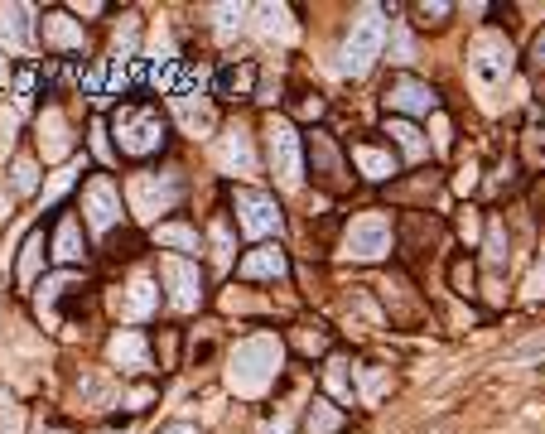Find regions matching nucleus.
Returning a JSON list of instances; mask_svg holds the SVG:
<instances>
[{
    "instance_id": "obj_26",
    "label": "nucleus",
    "mask_w": 545,
    "mask_h": 434,
    "mask_svg": "<svg viewBox=\"0 0 545 434\" xmlns=\"http://www.w3.org/2000/svg\"><path fill=\"white\" fill-rule=\"evenodd\" d=\"M155 242L174 246V251H198V232L184 222H164V227H155Z\"/></svg>"
},
{
    "instance_id": "obj_35",
    "label": "nucleus",
    "mask_w": 545,
    "mask_h": 434,
    "mask_svg": "<svg viewBox=\"0 0 545 434\" xmlns=\"http://www.w3.org/2000/svg\"><path fill=\"white\" fill-rule=\"evenodd\" d=\"M213 246H218V266H232V237H227V222H218V232H213Z\"/></svg>"
},
{
    "instance_id": "obj_29",
    "label": "nucleus",
    "mask_w": 545,
    "mask_h": 434,
    "mask_svg": "<svg viewBox=\"0 0 545 434\" xmlns=\"http://www.w3.org/2000/svg\"><path fill=\"white\" fill-rule=\"evenodd\" d=\"M488 266H492V275L507 271V232H502V222L488 227Z\"/></svg>"
},
{
    "instance_id": "obj_16",
    "label": "nucleus",
    "mask_w": 545,
    "mask_h": 434,
    "mask_svg": "<svg viewBox=\"0 0 545 434\" xmlns=\"http://www.w3.org/2000/svg\"><path fill=\"white\" fill-rule=\"evenodd\" d=\"M309 160H314V174H319L324 189H343V164H338V150L328 145L324 131L309 136Z\"/></svg>"
},
{
    "instance_id": "obj_36",
    "label": "nucleus",
    "mask_w": 545,
    "mask_h": 434,
    "mask_svg": "<svg viewBox=\"0 0 545 434\" xmlns=\"http://www.w3.org/2000/svg\"><path fill=\"white\" fill-rule=\"evenodd\" d=\"M15 193H34V164L29 160L15 164Z\"/></svg>"
},
{
    "instance_id": "obj_42",
    "label": "nucleus",
    "mask_w": 545,
    "mask_h": 434,
    "mask_svg": "<svg viewBox=\"0 0 545 434\" xmlns=\"http://www.w3.org/2000/svg\"><path fill=\"white\" fill-rule=\"evenodd\" d=\"M415 15H425L420 25H439V15H449V5H420Z\"/></svg>"
},
{
    "instance_id": "obj_9",
    "label": "nucleus",
    "mask_w": 545,
    "mask_h": 434,
    "mask_svg": "<svg viewBox=\"0 0 545 434\" xmlns=\"http://www.w3.org/2000/svg\"><path fill=\"white\" fill-rule=\"evenodd\" d=\"M82 222L92 232H111L121 222V189L111 174H92V184L82 189Z\"/></svg>"
},
{
    "instance_id": "obj_14",
    "label": "nucleus",
    "mask_w": 545,
    "mask_h": 434,
    "mask_svg": "<svg viewBox=\"0 0 545 434\" xmlns=\"http://www.w3.org/2000/svg\"><path fill=\"white\" fill-rule=\"evenodd\" d=\"M116 309H121V319H131V324L150 319V314L160 309V285H155V280H131L126 295L116 299Z\"/></svg>"
},
{
    "instance_id": "obj_15",
    "label": "nucleus",
    "mask_w": 545,
    "mask_h": 434,
    "mask_svg": "<svg viewBox=\"0 0 545 434\" xmlns=\"http://www.w3.org/2000/svg\"><path fill=\"white\" fill-rule=\"evenodd\" d=\"M39 150H44V160H63L68 150H73V136H68V121H63V111H44L39 116Z\"/></svg>"
},
{
    "instance_id": "obj_2",
    "label": "nucleus",
    "mask_w": 545,
    "mask_h": 434,
    "mask_svg": "<svg viewBox=\"0 0 545 434\" xmlns=\"http://www.w3.org/2000/svg\"><path fill=\"white\" fill-rule=\"evenodd\" d=\"M111 136H116V150L126 155V160H150V155H160L164 150V116L155 107H145V102H131V107H121L111 116Z\"/></svg>"
},
{
    "instance_id": "obj_27",
    "label": "nucleus",
    "mask_w": 545,
    "mask_h": 434,
    "mask_svg": "<svg viewBox=\"0 0 545 434\" xmlns=\"http://www.w3.org/2000/svg\"><path fill=\"white\" fill-rule=\"evenodd\" d=\"M386 136H396V145L406 150L410 160H420V155H425V140H420V131H415L410 121H401V116H396V121H386Z\"/></svg>"
},
{
    "instance_id": "obj_43",
    "label": "nucleus",
    "mask_w": 545,
    "mask_h": 434,
    "mask_svg": "<svg viewBox=\"0 0 545 434\" xmlns=\"http://www.w3.org/2000/svg\"><path fill=\"white\" fill-rule=\"evenodd\" d=\"M459 232H464L468 242H473V237H478V217H473V208H468V213H464V222H459Z\"/></svg>"
},
{
    "instance_id": "obj_28",
    "label": "nucleus",
    "mask_w": 545,
    "mask_h": 434,
    "mask_svg": "<svg viewBox=\"0 0 545 434\" xmlns=\"http://www.w3.org/2000/svg\"><path fill=\"white\" fill-rule=\"evenodd\" d=\"M39 266H44V237L34 232V237L25 242V261H20V285H34Z\"/></svg>"
},
{
    "instance_id": "obj_41",
    "label": "nucleus",
    "mask_w": 545,
    "mask_h": 434,
    "mask_svg": "<svg viewBox=\"0 0 545 434\" xmlns=\"http://www.w3.org/2000/svg\"><path fill=\"white\" fill-rule=\"evenodd\" d=\"M473 184H478V164L468 160L464 169H459V193H468V189H473Z\"/></svg>"
},
{
    "instance_id": "obj_23",
    "label": "nucleus",
    "mask_w": 545,
    "mask_h": 434,
    "mask_svg": "<svg viewBox=\"0 0 545 434\" xmlns=\"http://www.w3.org/2000/svg\"><path fill=\"white\" fill-rule=\"evenodd\" d=\"M39 34H44V44H49V49H82V29L73 25L68 15H44Z\"/></svg>"
},
{
    "instance_id": "obj_6",
    "label": "nucleus",
    "mask_w": 545,
    "mask_h": 434,
    "mask_svg": "<svg viewBox=\"0 0 545 434\" xmlns=\"http://www.w3.org/2000/svg\"><path fill=\"white\" fill-rule=\"evenodd\" d=\"M396 242V227H391V217L382 208H372V213H357L348 222V232H343V256L348 261H382L386 251Z\"/></svg>"
},
{
    "instance_id": "obj_39",
    "label": "nucleus",
    "mask_w": 545,
    "mask_h": 434,
    "mask_svg": "<svg viewBox=\"0 0 545 434\" xmlns=\"http://www.w3.org/2000/svg\"><path fill=\"white\" fill-rule=\"evenodd\" d=\"M261 434H290V410H275L271 420H266V430Z\"/></svg>"
},
{
    "instance_id": "obj_32",
    "label": "nucleus",
    "mask_w": 545,
    "mask_h": 434,
    "mask_svg": "<svg viewBox=\"0 0 545 434\" xmlns=\"http://www.w3.org/2000/svg\"><path fill=\"white\" fill-rule=\"evenodd\" d=\"M357 377H362V406H372V401L386 391V381H391L386 372H377V367H362Z\"/></svg>"
},
{
    "instance_id": "obj_17",
    "label": "nucleus",
    "mask_w": 545,
    "mask_h": 434,
    "mask_svg": "<svg viewBox=\"0 0 545 434\" xmlns=\"http://www.w3.org/2000/svg\"><path fill=\"white\" fill-rule=\"evenodd\" d=\"M285 271H290V266H285V251H280V246H256L242 266H237L242 280H280Z\"/></svg>"
},
{
    "instance_id": "obj_20",
    "label": "nucleus",
    "mask_w": 545,
    "mask_h": 434,
    "mask_svg": "<svg viewBox=\"0 0 545 434\" xmlns=\"http://www.w3.org/2000/svg\"><path fill=\"white\" fill-rule=\"evenodd\" d=\"M111 362L126 367V372H145V367H150L145 338H140V333H116V338H111Z\"/></svg>"
},
{
    "instance_id": "obj_13",
    "label": "nucleus",
    "mask_w": 545,
    "mask_h": 434,
    "mask_svg": "<svg viewBox=\"0 0 545 434\" xmlns=\"http://www.w3.org/2000/svg\"><path fill=\"white\" fill-rule=\"evenodd\" d=\"M174 116H179V126L189 136H213V126H218L213 107L203 97H193V92H174Z\"/></svg>"
},
{
    "instance_id": "obj_19",
    "label": "nucleus",
    "mask_w": 545,
    "mask_h": 434,
    "mask_svg": "<svg viewBox=\"0 0 545 434\" xmlns=\"http://www.w3.org/2000/svg\"><path fill=\"white\" fill-rule=\"evenodd\" d=\"M218 92L222 97H232V102H246L251 92H256V63H227L218 73Z\"/></svg>"
},
{
    "instance_id": "obj_45",
    "label": "nucleus",
    "mask_w": 545,
    "mask_h": 434,
    "mask_svg": "<svg viewBox=\"0 0 545 434\" xmlns=\"http://www.w3.org/2000/svg\"><path fill=\"white\" fill-rule=\"evenodd\" d=\"M34 434H63V430H58L54 420H39V425H34Z\"/></svg>"
},
{
    "instance_id": "obj_11",
    "label": "nucleus",
    "mask_w": 545,
    "mask_h": 434,
    "mask_svg": "<svg viewBox=\"0 0 545 434\" xmlns=\"http://www.w3.org/2000/svg\"><path fill=\"white\" fill-rule=\"evenodd\" d=\"M160 275H164V285H169V299H174L179 309H198V304H203V275H198L193 261H184V256H164Z\"/></svg>"
},
{
    "instance_id": "obj_22",
    "label": "nucleus",
    "mask_w": 545,
    "mask_h": 434,
    "mask_svg": "<svg viewBox=\"0 0 545 434\" xmlns=\"http://www.w3.org/2000/svg\"><path fill=\"white\" fill-rule=\"evenodd\" d=\"M82 222L78 217H63L58 222V232H54V256L63 261V266H73V261H82Z\"/></svg>"
},
{
    "instance_id": "obj_5",
    "label": "nucleus",
    "mask_w": 545,
    "mask_h": 434,
    "mask_svg": "<svg viewBox=\"0 0 545 434\" xmlns=\"http://www.w3.org/2000/svg\"><path fill=\"white\" fill-rule=\"evenodd\" d=\"M512 68H517V54H512V44L502 34H478L473 39V49H468V78H473L478 92H497L502 82L512 78Z\"/></svg>"
},
{
    "instance_id": "obj_3",
    "label": "nucleus",
    "mask_w": 545,
    "mask_h": 434,
    "mask_svg": "<svg viewBox=\"0 0 545 434\" xmlns=\"http://www.w3.org/2000/svg\"><path fill=\"white\" fill-rule=\"evenodd\" d=\"M382 44H386V15L377 5H367L353 20L348 39H343V63H338V68H343L348 78H367L372 63L382 58Z\"/></svg>"
},
{
    "instance_id": "obj_24",
    "label": "nucleus",
    "mask_w": 545,
    "mask_h": 434,
    "mask_svg": "<svg viewBox=\"0 0 545 434\" xmlns=\"http://www.w3.org/2000/svg\"><path fill=\"white\" fill-rule=\"evenodd\" d=\"M343 430V415L333 410V401H314L304 415V434H338Z\"/></svg>"
},
{
    "instance_id": "obj_1",
    "label": "nucleus",
    "mask_w": 545,
    "mask_h": 434,
    "mask_svg": "<svg viewBox=\"0 0 545 434\" xmlns=\"http://www.w3.org/2000/svg\"><path fill=\"white\" fill-rule=\"evenodd\" d=\"M280 362H285V343L275 333H256V338H242L232 348V362H227V381L237 396H261L275 377H280Z\"/></svg>"
},
{
    "instance_id": "obj_21",
    "label": "nucleus",
    "mask_w": 545,
    "mask_h": 434,
    "mask_svg": "<svg viewBox=\"0 0 545 434\" xmlns=\"http://www.w3.org/2000/svg\"><path fill=\"white\" fill-rule=\"evenodd\" d=\"M353 164L367 179H377V184L396 174V155H391V150H377V145H353Z\"/></svg>"
},
{
    "instance_id": "obj_12",
    "label": "nucleus",
    "mask_w": 545,
    "mask_h": 434,
    "mask_svg": "<svg viewBox=\"0 0 545 434\" xmlns=\"http://www.w3.org/2000/svg\"><path fill=\"white\" fill-rule=\"evenodd\" d=\"M34 10L29 5H0V44L5 49H29L34 44V20H29Z\"/></svg>"
},
{
    "instance_id": "obj_25",
    "label": "nucleus",
    "mask_w": 545,
    "mask_h": 434,
    "mask_svg": "<svg viewBox=\"0 0 545 434\" xmlns=\"http://www.w3.org/2000/svg\"><path fill=\"white\" fill-rule=\"evenodd\" d=\"M256 15H261V34H271V39H295V25H290V10H285V5H261Z\"/></svg>"
},
{
    "instance_id": "obj_30",
    "label": "nucleus",
    "mask_w": 545,
    "mask_h": 434,
    "mask_svg": "<svg viewBox=\"0 0 545 434\" xmlns=\"http://www.w3.org/2000/svg\"><path fill=\"white\" fill-rule=\"evenodd\" d=\"M328 391L343 396V401H353V377H348V362H343V357L328 362Z\"/></svg>"
},
{
    "instance_id": "obj_31",
    "label": "nucleus",
    "mask_w": 545,
    "mask_h": 434,
    "mask_svg": "<svg viewBox=\"0 0 545 434\" xmlns=\"http://www.w3.org/2000/svg\"><path fill=\"white\" fill-rule=\"evenodd\" d=\"M295 343H300V353H328V333L319 324H300Z\"/></svg>"
},
{
    "instance_id": "obj_8",
    "label": "nucleus",
    "mask_w": 545,
    "mask_h": 434,
    "mask_svg": "<svg viewBox=\"0 0 545 434\" xmlns=\"http://www.w3.org/2000/svg\"><path fill=\"white\" fill-rule=\"evenodd\" d=\"M126 193H131V213L136 217H160L179 203V179H169V174L160 179V174L140 169V174H131Z\"/></svg>"
},
{
    "instance_id": "obj_44",
    "label": "nucleus",
    "mask_w": 545,
    "mask_h": 434,
    "mask_svg": "<svg viewBox=\"0 0 545 434\" xmlns=\"http://www.w3.org/2000/svg\"><path fill=\"white\" fill-rule=\"evenodd\" d=\"M160 434H203V430H198V425H184V420H179V425H164Z\"/></svg>"
},
{
    "instance_id": "obj_40",
    "label": "nucleus",
    "mask_w": 545,
    "mask_h": 434,
    "mask_svg": "<svg viewBox=\"0 0 545 434\" xmlns=\"http://www.w3.org/2000/svg\"><path fill=\"white\" fill-rule=\"evenodd\" d=\"M10 140H15V116H5V111H0V155L10 150Z\"/></svg>"
},
{
    "instance_id": "obj_4",
    "label": "nucleus",
    "mask_w": 545,
    "mask_h": 434,
    "mask_svg": "<svg viewBox=\"0 0 545 434\" xmlns=\"http://www.w3.org/2000/svg\"><path fill=\"white\" fill-rule=\"evenodd\" d=\"M266 160H271V174L280 189L295 193L304 184V145H300V131L285 116L266 121Z\"/></svg>"
},
{
    "instance_id": "obj_10",
    "label": "nucleus",
    "mask_w": 545,
    "mask_h": 434,
    "mask_svg": "<svg viewBox=\"0 0 545 434\" xmlns=\"http://www.w3.org/2000/svg\"><path fill=\"white\" fill-rule=\"evenodd\" d=\"M386 107L401 111V116H435V111H439V92L430 87V82L401 73V78L386 87Z\"/></svg>"
},
{
    "instance_id": "obj_18",
    "label": "nucleus",
    "mask_w": 545,
    "mask_h": 434,
    "mask_svg": "<svg viewBox=\"0 0 545 434\" xmlns=\"http://www.w3.org/2000/svg\"><path fill=\"white\" fill-rule=\"evenodd\" d=\"M222 169H232V174H256V155H251L246 126H232V131L222 136Z\"/></svg>"
},
{
    "instance_id": "obj_33",
    "label": "nucleus",
    "mask_w": 545,
    "mask_h": 434,
    "mask_svg": "<svg viewBox=\"0 0 545 434\" xmlns=\"http://www.w3.org/2000/svg\"><path fill=\"white\" fill-rule=\"evenodd\" d=\"M213 15H218V34H222V39H227V34H237V29H242V20H246V5H218Z\"/></svg>"
},
{
    "instance_id": "obj_34",
    "label": "nucleus",
    "mask_w": 545,
    "mask_h": 434,
    "mask_svg": "<svg viewBox=\"0 0 545 434\" xmlns=\"http://www.w3.org/2000/svg\"><path fill=\"white\" fill-rule=\"evenodd\" d=\"M449 280H454V295H473V266H468L464 256L449 266Z\"/></svg>"
},
{
    "instance_id": "obj_37",
    "label": "nucleus",
    "mask_w": 545,
    "mask_h": 434,
    "mask_svg": "<svg viewBox=\"0 0 545 434\" xmlns=\"http://www.w3.org/2000/svg\"><path fill=\"white\" fill-rule=\"evenodd\" d=\"M531 68H536V82H545V29L536 34V44H531Z\"/></svg>"
},
{
    "instance_id": "obj_38",
    "label": "nucleus",
    "mask_w": 545,
    "mask_h": 434,
    "mask_svg": "<svg viewBox=\"0 0 545 434\" xmlns=\"http://www.w3.org/2000/svg\"><path fill=\"white\" fill-rule=\"evenodd\" d=\"M73 174H78V169H58V174H54V184H49V193H44V203H54L58 193L68 189V184H73Z\"/></svg>"
},
{
    "instance_id": "obj_7",
    "label": "nucleus",
    "mask_w": 545,
    "mask_h": 434,
    "mask_svg": "<svg viewBox=\"0 0 545 434\" xmlns=\"http://www.w3.org/2000/svg\"><path fill=\"white\" fill-rule=\"evenodd\" d=\"M232 213H237V227L246 237H256V242L280 232V208H275L271 193L261 189H232Z\"/></svg>"
}]
</instances>
